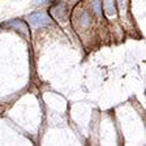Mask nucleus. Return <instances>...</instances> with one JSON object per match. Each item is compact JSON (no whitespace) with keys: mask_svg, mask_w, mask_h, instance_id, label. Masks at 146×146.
I'll return each mask as SVG.
<instances>
[{"mask_svg":"<svg viewBox=\"0 0 146 146\" xmlns=\"http://www.w3.org/2000/svg\"><path fill=\"white\" fill-rule=\"evenodd\" d=\"M29 22L33 25L34 27H38V29H42V27H47L50 25H52V20L47 13L44 12H33L29 15Z\"/></svg>","mask_w":146,"mask_h":146,"instance_id":"f257e3e1","label":"nucleus"},{"mask_svg":"<svg viewBox=\"0 0 146 146\" xmlns=\"http://www.w3.org/2000/svg\"><path fill=\"white\" fill-rule=\"evenodd\" d=\"M103 8L108 16L116 15V4L115 0H103Z\"/></svg>","mask_w":146,"mask_h":146,"instance_id":"f03ea898","label":"nucleus"},{"mask_svg":"<svg viewBox=\"0 0 146 146\" xmlns=\"http://www.w3.org/2000/svg\"><path fill=\"white\" fill-rule=\"evenodd\" d=\"M8 26L15 27L16 30H20L22 34H26L27 35V26L22 21H20V20H15V21L8 22Z\"/></svg>","mask_w":146,"mask_h":146,"instance_id":"7ed1b4c3","label":"nucleus"},{"mask_svg":"<svg viewBox=\"0 0 146 146\" xmlns=\"http://www.w3.org/2000/svg\"><path fill=\"white\" fill-rule=\"evenodd\" d=\"M91 4L94 7V12L98 16H102V0H93Z\"/></svg>","mask_w":146,"mask_h":146,"instance_id":"20e7f679","label":"nucleus"},{"mask_svg":"<svg viewBox=\"0 0 146 146\" xmlns=\"http://www.w3.org/2000/svg\"><path fill=\"white\" fill-rule=\"evenodd\" d=\"M80 24H81V26H88V25L90 24V18H89L88 12H84V13H82L81 20H80Z\"/></svg>","mask_w":146,"mask_h":146,"instance_id":"39448f33","label":"nucleus"},{"mask_svg":"<svg viewBox=\"0 0 146 146\" xmlns=\"http://www.w3.org/2000/svg\"><path fill=\"white\" fill-rule=\"evenodd\" d=\"M54 0H34V4L36 5H43V4H47V3H51Z\"/></svg>","mask_w":146,"mask_h":146,"instance_id":"423d86ee","label":"nucleus"}]
</instances>
